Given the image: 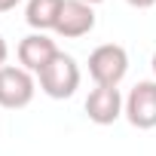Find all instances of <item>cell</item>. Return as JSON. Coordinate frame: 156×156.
<instances>
[{
  "label": "cell",
  "mask_w": 156,
  "mask_h": 156,
  "mask_svg": "<svg viewBox=\"0 0 156 156\" xmlns=\"http://www.w3.org/2000/svg\"><path fill=\"white\" fill-rule=\"evenodd\" d=\"M83 3H89V6H95V3H104V0H83Z\"/></svg>",
  "instance_id": "cell-13"
},
{
  "label": "cell",
  "mask_w": 156,
  "mask_h": 156,
  "mask_svg": "<svg viewBox=\"0 0 156 156\" xmlns=\"http://www.w3.org/2000/svg\"><path fill=\"white\" fill-rule=\"evenodd\" d=\"M19 64L25 67V70H31V73H40L61 49L55 46V40H49L46 34H28L25 40H19Z\"/></svg>",
  "instance_id": "cell-7"
},
{
  "label": "cell",
  "mask_w": 156,
  "mask_h": 156,
  "mask_svg": "<svg viewBox=\"0 0 156 156\" xmlns=\"http://www.w3.org/2000/svg\"><path fill=\"white\" fill-rule=\"evenodd\" d=\"M95 28V6L83 3V0H64L61 3V16L55 25V34L64 40H80L86 34H92Z\"/></svg>",
  "instance_id": "cell-6"
},
{
  "label": "cell",
  "mask_w": 156,
  "mask_h": 156,
  "mask_svg": "<svg viewBox=\"0 0 156 156\" xmlns=\"http://www.w3.org/2000/svg\"><path fill=\"white\" fill-rule=\"evenodd\" d=\"M6 55H9V46H6V40H3V34H0V67L6 64Z\"/></svg>",
  "instance_id": "cell-10"
},
{
  "label": "cell",
  "mask_w": 156,
  "mask_h": 156,
  "mask_svg": "<svg viewBox=\"0 0 156 156\" xmlns=\"http://www.w3.org/2000/svg\"><path fill=\"white\" fill-rule=\"evenodd\" d=\"M126 98L119 95V86H95L86 98V116L95 126H110L122 116Z\"/></svg>",
  "instance_id": "cell-5"
},
{
  "label": "cell",
  "mask_w": 156,
  "mask_h": 156,
  "mask_svg": "<svg viewBox=\"0 0 156 156\" xmlns=\"http://www.w3.org/2000/svg\"><path fill=\"white\" fill-rule=\"evenodd\" d=\"M22 3V0H0V12H9V9H16Z\"/></svg>",
  "instance_id": "cell-11"
},
{
  "label": "cell",
  "mask_w": 156,
  "mask_h": 156,
  "mask_svg": "<svg viewBox=\"0 0 156 156\" xmlns=\"http://www.w3.org/2000/svg\"><path fill=\"white\" fill-rule=\"evenodd\" d=\"M34 92H37V83H34L31 70L16 67V64L0 67V107L22 110L34 101Z\"/></svg>",
  "instance_id": "cell-3"
},
{
  "label": "cell",
  "mask_w": 156,
  "mask_h": 156,
  "mask_svg": "<svg viewBox=\"0 0 156 156\" xmlns=\"http://www.w3.org/2000/svg\"><path fill=\"white\" fill-rule=\"evenodd\" d=\"M129 73V52L119 43H101L89 55V76L95 86H119Z\"/></svg>",
  "instance_id": "cell-2"
},
{
  "label": "cell",
  "mask_w": 156,
  "mask_h": 156,
  "mask_svg": "<svg viewBox=\"0 0 156 156\" xmlns=\"http://www.w3.org/2000/svg\"><path fill=\"white\" fill-rule=\"evenodd\" d=\"M61 3H64V0H28V6H25V22H28L37 34L55 31L58 16H61Z\"/></svg>",
  "instance_id": "cell-8"
},
{
  "label": "cell",
  "mask_w": 156,
  "mask_h": 156,
  "mask_svg": "<svg viewBox=\"0 0 156 156\" xmlns=\"http://www.w3.org/2000/svg\"><path fill=\"white\" fill-rule=\"evenodd\" d=\"M37 80H40V92L43 95H49L55 101H64V98H70L76 89H80V64H76L73 55L58 52L37 73Z\"/></svg>",
  "instance_id": "cell-1"
},
{
  "label": "cell",
  "mask_w": 156,
  "mask_h": 156,
  "mask_svg": "<svg viewBox=\"0 0 156 156\" xmlns=\"http://www.w3.org/2000/svg\"><path fill=\"white\" fill-rule=\"evenodd\" d=\"M150 67H153V76H156V52H153V58H150Z\"/></svg>",
  "instance_id": "cell-12"
},
{
  "label": "cell",
  "mask_w": 156,
  "mask_h": 156,
  "mask_svg": "<svg viewBox=\"0 0 156 156\" xmlns=\"http://www.w3.org/2000/svg\"><path fill=\"white\" fill-rule=\"evenodd\" d=\"M126 119L135 129H153L156 126V80H141L126 95Z\"/></svg>",
  "instance_id": "cell-4"
},
{
  "label": "cell",
  "mask_w": 156,
  "mask_h": 156,
  "mask_svg": "<svg viewBox=\"0 0 156 156\" xmlns=\"http://www.w3.org/2000/svg\"><path fill=\"white\" fill-rule=\"evenodd\" d=\"M126 3L135 9H150V6H156V0H126Z\"/></svg>",
  "instance_id": "cell-9"
}]
</instances>
